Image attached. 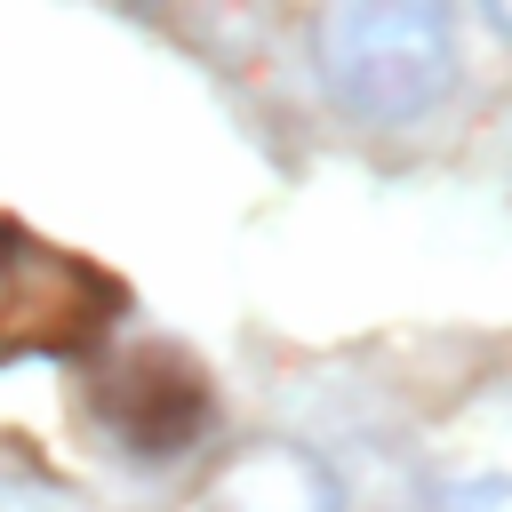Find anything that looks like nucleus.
<instances>
[{"label":"nucleus","mask_w":512,"mask_h":512,"mask_svg":"<svg viewBox=\"0 0 512 512\" xmlns=\"http://www.w3.org/2000/svg\"><path fill=\"white\" fill-rule=\"evenodd\" d=\"M312 64L344 120H432L456 96V0H328L312 24Z\"/></svg>","instance_id":"f257e3e1"},{"label":"nucleus","mask_w":512,"mask_h":512,"mask_svg":"<svg viewBox=\"0 0 512 512\" xmlns=\"http://www.w3.org/2000/svg\"><path fill=\"white\" fill-rule=\"evenodd\" d=\"M88 424L120 464L168 472L216 432V392L176 344H120L88 376Z\"/></svg>","instance_id":"f03ea898"},{"label":"nucleus","mask_w":512,"mask_h":512,"mask_svg":"<svg viewBox=\"0 0 512 512\" xmlns=\"http://www.w3.org/2000/svg\"><path fill=\"white\" fill-rule=\"evenodd\" d=\"M120 312V288L56 240L0 224V368L88 352Z\"/></svg>","instance_id":"7ed1b4c3"},{"label":"nucleus","mask_w":512,"mask_h":512,"mask_svg":"<svg viewBox=\"0 0 512 512\" xmlns=\"http://www.w3.org/2000/svg\"><path fill=\"white\" fill-rule=\"evenodd\" d=\"M200 512H352L344 480L328 472L320 448L304 440H248L216 464Z\"/></svg>","instance_id":"20e7f679"},{"label":"nucleus","mask_w":512,"mask_h":512,"mask_svg":"<svg viewBox=\"0 0 512 512\" xmlns=\"http://www.w3.org/2000/svg\"><path fill=\"white\" fill-rule=\"evenodd\" d=\"M416 512H512V472H456V480H432Z\"/></svg>","instance_id":"39448f33"},{"label":"nucleus","mask_w":512,"mask_h":512,"mask_svg":"<svg viewBox=\"0 0 512 512\" xmlns=\"http://www.w3.org/2000/svg\"><path fill=\"white\" fill-rule=\"evenodd\" d=\"M480 16H488V24L504 32V40H512V0H480Z\"/></svg>","instance_id":"423d86ee"}]
</instances>
